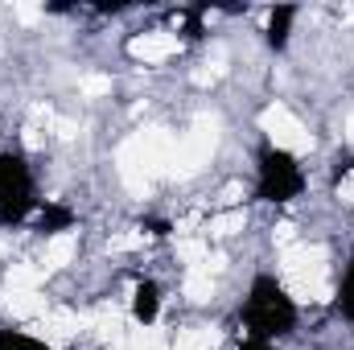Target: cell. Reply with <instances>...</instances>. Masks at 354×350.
<instances>
[{"label": "cell", "mask_w": 354, "mask_h": 350, "mask_svg": "<svg viewBox=\"0 0 354 350\" xmlns=\"http://www.w3.org/2000/svg\"><path fill=\"white\" fill-rule=\"evenodd\" d=\"M140 227H145V231H153V235H169V223H161V219H145Z\"/></svg>", "instance_id": "11"}, {"label": "cell", "mask_w": 354, "mask_h": 350, "mask_svg": "<svg viewBox=\"0 0 354 350\" xmlns=\"http://www.w3.org/2000/svg\"><path fill=\"white\" fill-rule=\"evenodd\" d=\"M334 309H338L342 322H354V256H351V264H346V272H342V280H338Z\"/></svg>", "instance_id": "8"}, {"label": "cell", "mask_w": 354, "mask_h": 350, "mask_svg": "<svg viewBox=\"0 0 354 350\" xmlns=\"http://www.w3.org/2000/svg\"><path fill=\"white\" fill-rule=\"evenodd\" d=\"M37 206L41 198H37L33 165L21 153L4 149L0 153V227H25Z\"/></svg>", "instance_id": "3"}, {"label": "cell", "mask_w": 354, "mask_h": 350, "mask_svg": "<svg viewBox=\"0 0 354 350\" xmlns=\"http://www.w3.org/2000/svg\"><path fill=\"white\" fill-rule=\"evenodd\" d=\"M297 17H301V8H297V4H272V8H268L264 42H268V50H272V54H284V50H288Z\"/></svg>", "instance_id": "4"}, {"label": "cell", "mask_w": 354, "mask_h": 350, "mask_svg": "<svg viewBox=\"0 0 354 350\" xmlns=\"http://www.w3.org/2000/svg\"><path fill=\"white\" fill-rule=\"evenodd\" d=\"M0 350H58V347L33 338V334L21 330V326H0Z\"/></svg>", "instance_id": "7"}, {"label": "cell", "mask_w": 354, "mask_h": 350, "mask_svg": "<svg viewBox=\"0 0 354 350\" xmlns=\"http://www.w3.org/2000/svg\"><path fill=\"white\" fill-rule=\"evenodd\" d=\"M235 350H280L276 342H264V338H243Z\"/></svg>", "instance_id": "10"}, {"label": "cell", "mask_w": 354, "mask_h": 350, "mask_svg": "<svg viewBox=\"0 0 354 350\" xmlns=\"http://www.w3.org/2000/svg\"><path fill=\"white\" fill-rule=\"evenodd\" d=\"M161 301H165V293H161L157 280H136V288H132V322L153 326L161 317Z\"/></svg>", "instance_id": "6"}, {"label": "cell", "mask_w": 354, "mask_h": 350, "mask_svg": "<svg viewBox=\"0 0 354 350\" xmlns=\"http://www.w3.org/2000/svg\"><path fill=\"white\" fill-rule=\"evenodd\" d=\"M210 8H214V4H185V8H181V17H185L181 37H185V42H198V37L206 33V29H202V17H206Z\"/></svg>", "instance_id": "9"}, {"label": "cell", "mask_w": 354, "mask_h": 350, "mask_svg": "<svg viewBox=\"0 0 354 350\" xmlns=\"http://www.w3.org/2000/svg\"><path fill=\"white\" fill-rule=\"evenodd\" d=\"M351 169H354V157H338V165H334V181H342Z\"/></svg>", "instance_id": "12"}, {"label": "cell", "mask_w": 354, "mask_h": 350, "mask_svg": "<svg viewBox=\"0 0 354 350\" xmlns=\"http://www.w3.org/2000/svg\"><path fill=\"white\" fill-rule=\"evenodd\" d=\"M25 227H29L33 235H58V231H71V227H75V210L62 206V202L41 198V206L33 210V219H29Z\"/></svg>", "instance_id": "5"}, {"label": "cell", "mask_w": 354, "mask_h": 350, "mask_svg": "<svg viewBox=\"0 0 354 350\" xmlns=\"http://www.w3.org/2000/svg\"><path fill=\"white\" fill-rule=\"evenodd\" d=\"M305 185H309V177L301 169L297 153H288V149H280L272 140H264L256 149V202L288 206V202H297L305 194Z\"/></svg>", "instance_id": "2"}, {"label": "cell", "mask_w": 354, "mask_h": 350, "mask_svg": "<svg viewBox=\"0 0 354 350\" xmlns=\"http://www.w3.org/2000/svg\"><path fill=\"white\" fill-rule=\"evenodd\" d=\"M239 317H243L248 338L284 342V338L297 330L301 309H297V301L288 297V288H284L272 272H256L252 284H248V297H243V305H239Z\"/></svg>", "instance_id": "1"}]
</instances>
